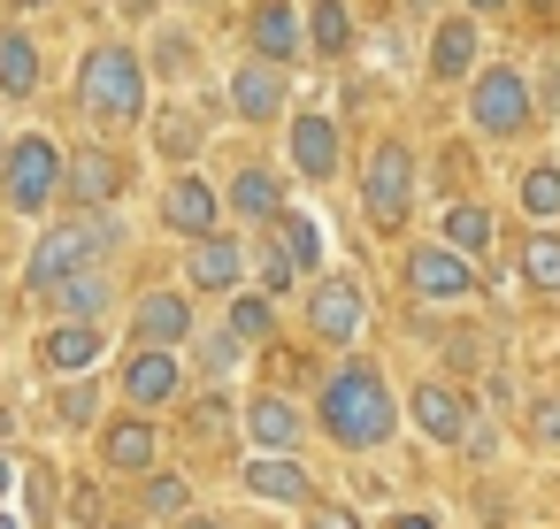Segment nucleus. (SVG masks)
Segmentation results:
<instances>
[{"instance_id": "1", "label": "nucleus", "mask_w": 560, "mask_h": 529, "mask_svg": "<svg viewBox=\"0 0 560 529\" xmlns=\"http://www.w3.org/2000/svg\"><path fill=\"white\" fill-rule=\"evenodd\" d=\"M323 430H330L338 445H353V452L392 445V430H399V399H392V384H384L376 361H346V368L323 384Z\"/></svg>"}, {"instance_id": "2", "label": "nucleus", "mask_w": 560, "mask_h": 529, "mask_svg": "<svg viewBox=\"0 0 560 529\" xmlns=\"http://www.w3.org/2000/svg\"><path fill=\"white\" fill-rule=\"evenodd\" d=\"M78 101H85V116L93 124H139L147 116V62L131 55V47H93L85 62H78Z\"/></svg>"}, {"instance_id": "3", "label": "nucleus", "mask_w": 560, "mask_h": 529, "mask_svg": "<svg viewBox=\"0 0 560 529\" xmlns=\"http://www.w3.org/2000/svg\"><path fill=\"white\" fill-rule=\"evenodd\" d=\"M55 185H70L62 146H55L47 131L16 139L9 162H0V192H9V208H16V215H39V208H55Z\"/></svg>"}, {"instance_id": "4", "label": "nucleus", "mask_w": 560, "mask_h": 529, "mask_svg": "<svg viewBox=\"0 0 560 529\" xmlns=\"http://www.w3.org/2000/svg\"><path fill=\"white\" fill-rule=\"evenodd\" d=\"M85 269H108V254L93 246V223H55V231H39L24 284H32L39 299H55V292H62L70 277H85Z\"/></svg>"}, {"instance_id": "5", "label": "nucleus", "mask_w": 560, "mask_h": 529, "mask_svg": "<svg viewBox=\"0 0 560 529\" xmlns=\"http://www.w3.org/2000/svg\"><path fill=\"white\" fill-rule=\"evenodd\" d=\"M361 208H369L376 223H399V215L415 208V154H407L399 139H384V146L369 154V177H361Z\"/></svg>"}, {"instance_id": "6", "label": "nucleus", "mask_w": 560, "mask_h": 529, "mask_svg": "<svg viewBox=\"0 0 560 529\" xmlns=\"http://www.w3.org/2000/svg\"><path fill=\"white\" fill-rule=\"evenodd\" d=\"M307 330H315L323 345H361V330H369L361 284H353V277H323V284L307 292Z\"/></svg>"}, {"instance_id": "7", "label": "nucleus", "mask_w": 560, "mask_h": 529, "mask_svg": "<svg viewBox=\"0 0 560 529\" xmlns=\"http://www.w3.org/2000/svg\"><path fill=\"white\" fill-rule=\"evenodd\" d=\"M468 116H476L483 139H514V131L529 124V85H522L514 70H483L476 93H468Z\"/></svg>"}, {"instance_id": "8", "label": "nucleus", "mask_w": 560, "mask_h": 529, "mask_svg": "<svg viewBox=\"0 0 560 529\" xmlns=\"http://www.w3.org/2000/svg\"><path fill=\"white\" fill-rule=\"evenodd\" d=\"M124 399H131V414H162V407H177V399H185V361L139 345V353L124 361Z\"/></svg>"}, {"instance_id": "9", "label": "nucleus", "mask_w": 560, "mask_h": 529, "mask_svg": "<svg viewBox=\"0 0 560 529\" xmlns=\"http://www.w3.org/2000/svg\"><path fill=\"white\" fill-rule=\"evenodd\" d=\"M162 223H170V231H177L185 246H200V238H215V231H223V200H215V185L185 169V177L170 185V200H162Z\"/></svg>"}, {"instance_id": "10", "label": "nucleus", "mask_w": 560, "mask_h": 529, "mask_svg": "<svg viewBox=\"0 0 560 529\" xmlns=\"http://www.w3.org/2000/svg\"><path fill=\"white\" fill-rule=\"evenodd\" d=\"M246 246L231 238V231H215V238H200L192 254H185V284L192 292H223V299H238V284H246Z\"/></svg>"}, {"instance_id": "11", "label": "nucleus", "mask_w": 560, "mask_h": 529, "mask_svg": "<svg viewBox=\"0 0 560 529\" xmlns=\"http://www.w3.org/2000/svg\"><path fill=\"white\" fill-rule=\"evenodd\" d=\"M131 338L154 345V353H185V338H192V299H185V292H147V299L131 307Z\"/></svg>"}, {"instance_id": "12", "label": "nucleus", "mask_w": 560, "mask_h": 529, "mask_svg": "<svg viewBox=\"0 0 560 529\" xmlns=\"http://www.w3.org/2000/svg\"><path fill=\"white\" fill-rule=\"evenodd\" d=\"M407 284H415L422 299H468V292H476V269H468V254H453V246H415V254H407Z\"/></svg>"}, {"instance_id": "13", "label": "nucleus", "mask_w": 560, "mask_h": 529, "mask_svg": "<svg viewBox=\"0 0 560 529\" xmlns=\"http://www.w3.org/2000/svg\"><path fill=\"white\" fill-rule=\"evenodd\" d=\"M407 414H415V430L438 437V445H460L468 422H476V414H468V391H453V384H415Z\"/></svg>"}, {"instance_id": "14", "label": "nucleus", "mask_w": 560, "mask_h": 529, "mask_svg": "<svg viewBox=\"0 0 560 529\" xmlns=\"http://www.w3.org/2000/svg\"><path fill=\"white\" fill-rule=\"evenodd\" d=\"M154 422L147 414H124V422H108L101 430V468L108 475H154Z\"/></svg>"}, {"instance_id": "15", "label": "nucleus", "mask_w": 560, "mask_h": 529, "mask_svg": "<svg viewBox=\"0 0 560 529\" xmlns=\"http://www.w3.org/2000/svg\"><path fill=\"white\" fill-rule=\"evenodd\" d=\"M238 483H246L254 498H277V506H307V498H315V483H307V468H300L292 452H254V460L238 468Z\"/></svg>"}, {"instance_id": "16", "label": "nucleus", "mask_w": 560, "mask_h": 529, "mask_svg": "<svg viewBox=\"0 0 560 529\" xmlns=\"http://www.w3.org/2000/svg\"><path fill=\"white\" fill-rule=\"evenodd\" d=\"M231 108H238L246 124L284 116V70H277V62H238V78H231Z\"/></svg>"}, {"instance_id": "17", "label": "nucleus", "mask_w": 560, "mask_h": 529, "mask_svg": "<svg viewBox=\"0 0 560 529\" xmlns=\"http://www.w3.org/2000/svg\"><path fill=\"white\" fill-rule=\"evenodd\" d=\"M70 192H78V200L101 215V208L124 192V162H116L108 146H78V154H70Z\"/></svg>"}, {"instance_id": "18", "label": "nucleus", "mask_w": 560, "mask_h": 529, "mask_svg": "<svg viewBox=\"0 0 560 529\" xmlns=\"http://www.w3.org/2000/svg\"><path fill=\"white\" fill-rule=\"evenodd\" d=\"M101 353H108V330H101V322H55V330L39 338V361L62 368V376H70V368H93Z\"/></svg>"}, {"instance_id": "19", "label": "nucleus", "mask_w": 560, "mask_h": 529, "mask_svg": "<svg viewBox=\"0 0 560 529\" xmlns=\"http://www.w3.org/2000/svg\"><path fill=\"white\" fill-rule=\"evenodd\" d=\"M292 169H300L307 185L338 177V131H330V116H300V124H292Z\"/></svg>"}, {"instance_id": "20", "label": "nucleus", "mask_w": 560, "mask_h": 529, "mask_svg": "<svg viewBox=\"0 0 560 529\" xmlns=\"http://www.w3.org/2000/svg\"><path fill=\"white\" fill-rule=\"evenodd\" d=\"M246 437H254L261 452H300V407L277 399V391H261V399L246 407Z\"/></svg>"}, {"instance_id": "21", "label": "nucleus", "mask_w": 560, "mask_h": 529, "mask_svg": "<svg viewBox=\"0 0 560 529\" xmlns=\"http://www.w3.org/2000/svg\"><path fill=\"white\" fill-rule=\"evenodd\" d=\"M246 39H254V62H292L300 55V16L284 9V0H269V9H254V24H246Z\"/></svg>"}, {"instance_id": "22", "label": "nucleus", "mask_w": 560, "mask_h": 529, "mask_svg": "<svg viewBox=\"0 0 560 529\" xmlns=\"http://www.w3.org/2000/svg\"><path fill=\"white\" fill-rule=\"evenodd\" d=\"M468 70H476V24H460V16H453V24H438V47H430V78H438V85H460Z\"/></svg>"}, {"instance_id": "23", "label": "nucleus", "mask_w": 560, "mask_h": 529, "mask_svg": "<svg viewBox=\"0 0 560 529\" xmlns=\"http://www.w3.org/2000/svg\"><path fill=\"white\" fill-rule=\"evenodd\" d=\"M269 254L292 261V269H315V261H323V231H315V215H292V208H284V215L269 223Z\"/></svg>"}, {"instance_id": "24", "label": "nucleus", "mask_w": 560, "mask_h": 529, "mask_svg": "<svg viewBox=\"0 0 560 529\" xmlns=\"http://www.w3.org/2000/svg\"><path fill=\"white\" fill-rule=\"evenodd\" d=\"M0 93H9V101L39 93V47L24 32H0Z\"/></svg>"}, {"instance_id": "25", "label": "nucleus", "mask_w": 560, "mask_h": 529, "mask_svg": "<svg viewBox=\"0 0 560 529\" xmlns=\"http://www.w3.org/2000/svg\"><path fill=\"white\" fill-rule=\"evenodd\" d=\"M116 299V277L108 269H85V277H70L62 292H55V307H62V322H101V307Z\"/></svg>"}, {"instance_id": "26", "label": "nucleus", "mask_w": 560, "mask_h": 529, "mask_svg": "<svg viewBox=\"0 0 560 529\" xmlns=\"http://www.w3.org/2000/svg\"><path fill=\"white\" fill-rule=\"evenodd\" d=\"M223 200H231L246 223H277V215H284V200H277V177H269V169H238Z\"/></svg>"}, {"instance_id": "27", "label": "nucleus", "mask_w": 560, "mask_h": 529, "mask_svg": "<svg viewBox=\"0 0 560 529\" xmlns=\"http://www.w3.org/2000/svg\"><path fill=\"white\" fill-rule=\"evenodd\" d=\"M307 47H315V55H346V47H353L346 0H315V9H307Z\"/></svg>"}, {"instance_id": "28", "label": "nucleus", "mask_w": 560, "mask_h": 529, "mask_svg": "<svg viewBox=\"0 0 560 529\" xmlns=\"http://www.w3.org/2000/svg\"><path fill=\"white\" fill-rule=\"evenodd\" d=\"M445 246H453V254H491V215H483L476 200L445 208Z\"/></svg>"}, {"instance_id": "29", "label": "nucleus", "mask_w": 560, "mask_h": 529, "mask_svg": "<svg viewBox=\"0 0 560 529\" xmlns=\"http://www.w3.org/2000/svg\"><path fill=\"white\" fill-rule=\"evenodd\" d=\"M522 277H529V292L560 299V238H552V231H537V238L522 246Z\"/></svg>"}, {"instance_id": "30", "label": "nucleus", "mask_w": 560, "mask_h": 529, "mask_svg": "<svg viewBox=\"0 0 560 529\" xmlns=\"http://www.w3.org/2000/svg\"><path fill=\"white\" fill-rule=\"evenodd\" d=\"M139 498H147V514H162V521H185V514H192V483H185V475H162V468L139 483Z\"/></svg>"}, {"instance_id": "31", "label": "nucleus", "mask_w": 560, "mask_h": 529, "mask_svg": "<svg viewBox=\"0 0 560 529\" xmlns=\"http://www.w3.org/2000/svg\"><path fill=\"white\" fill-rule=\"evenodd\" d=\"M522 208L537 215V231H545V223H560V169H552V162H537V169L522 177Z\"/></svg>"}, {"instance_id": "32", "label": "nucleus", "mask_w": 560, "mask_h": 529, "mask_svg": "<svg viewBox=\"0 0 560 529\" xmlns=\"http://www.w3.org/2000/svg\"><path fill=\"white\" fill-rule=\"evenodd\" d=\"M154 146H162L170 162H192V154H200V124H192V108H170V116L154 124Z\"/></svg>"}, {"instance_id": "33", "label": "nucleus", "mask_w": 560, "mask_h": 529, "mask_svg": "<svg viewBox=\"0 0 560 529\" xmlns=\"http://www.w3.org/2000/svg\"><path fill=\"white\" fill-rule=\"evenodd\" d=\"M223 330H231L238 345H261V338H269V292H238V299H231V322H223Z\"/></svg>"}, {"instance_id": "34", "label": "nucleus", "mask_w": 560, "mask_h": 529, "mask_svg": "<svg viewBox=\"0 0 560 529\" xmlns=\"http://www.w3.org/2000/svg\"><path fill=\"white\" fill-rule=\"evenodd\" d=\"M529 437H537L545 452H560V391H545V399L529 407Z\"/></svg>"}, {"instance_id": "35", "label": "nucleus", "mask_w": 560, "mask_h": 529, "mask_svg": "<svg viewBox=\"0 0 560 529\" xmlns=\"http://www.w3.org/2000/svg\"><path fill=\"white\" fill-rule=\"evenodd\" d=\"M93 414H101V391H93V384H70V391H62V422H70V430H93Z\"/></svg>"}, {"instance_id": "36", "label": "nucleus", "mask_w": 560, "mask_h": 529, "mask_svg": "<svg viewBox=\"0 0 560 529\" xmlns=\"http://www.w3.org/2000/svg\"><path fill=\"white\" fill-rule=\"evenodd\" d=\"M32 506H39V521H55V498H62V483H55V468H32Z\"/></svg>"}, {"instance_id": "37", "label": "nucleus", "mask_w": 560, "mask_h": 529, "mask_svg": "<svg viewBox=\"0 0 560 529\" xmlns=\"http://www.w3.org/2000/svg\"><path fill=\"white\" fill-rule=\"evenodd\" d=\"M292 284H300V269H292V261H277V254H261V292L277 299V292H292Z\"/></svg>"}, {"instance_id": "38", "label": "nucleus", "mask_w": 560, "mask_h": 529, "mask_svg": "<svg viewBox=\"0 0 560 529\" xmlns=\"http://www.w3.org/2000/svg\"><path fill=\"white\" fill-rule=\"evenodd\" d=\"M70 529H101V491H70Z\"/></svg>"}, {"instance_id": "39", "label": "nucleus", "mask_w": 560, "mask_h": 529, "mask_svg": "<svg viewBox=\"0 0 560 529\" xmlns=\"http://www.w3.org/2000/svg\"><path fill=\"white\" fill-rule=\"evenodd\" d=\"M85 223H93V246H101V254H116V246H124V223H116L108 208H101V215H85Z\"/></svg>"}, {"instance_id": "40", "label": "nucleus", "mask_w": 560, "mask_h": 529, "mask_svg": "<svg viewBox=\"0 0 560 529\" xmlns=\"http://www.w3.org/2000/svg\"><path fill=\"white\" fill-rule=\"evenodd\" d=\"M307 529H361V514H353V506H323Z\"/></svg>"}, {"instance_id": "41", "label": "nucleus", "mask_w": 560, "mask_h": 529, "mask_svg": "<svg viewBox=\"0 0 560 529\" xmlns=\"http://www.w3.org/2000/svg\"><path fill=\"white\" fill-rule=\"evenodd\" d=\"M460 452H468V460H483V452H491V422H468V437H460Z\"/></svg>"}, {"instance_id": "42", "label": "nucleus", "mask_w": 560, "mask_h": 529, "mask_svg": "<svg viewBox=\"0 0 560 529\" xmlns=\"http://www.w3.org/2000/svg\"><path fill=\"white\" fill-rule=\"evenodd\" d=\"M185 62H192V47H185V39L170 32V39H162V70H185Z\"/></svg>"}, {"instance_id": "43", "label": "nucleus", "mask_w": 560, "mask_h": 529, "mask_svg": "<svg viewBox=\"0 0 560 529\" xmlns=\"http://www.w3.org/2000/svg\"><path fill=\"white\" fill-rule=\"evenodd\" d=\"M537 101H545V108H560V62H552V70L537 78Z\"/></svg>"}, {"instance_id": "44", "label": "nucleus", "mask_w": 560, "mask_h": 529, "mask_svg": "<svg viewBox=\"0 0 560 529\" xmlns=\"http://www.w3.org/2000/svg\"><path fill=\"white\" fill-rule=\"evenodd\" d=\"M9 491H16V460H9V452H0V498H9Z\"/></svg>"}, {"instance_id": "45", "label": "nucleus", "mask_w": 560, "mask_h": 529, "mask_svg": "<svg viewBox=\"0 0 560 529\" xmlns=\"http://www.w3.org/2000/svg\"><path fill=\"white\" fill-rule=\"evenodd\" d=\"M177 529H223V521H215V514H185Z\"/></svg>"}, {"instance_id": "46", "label": "nucleus", "mask_w": 560, "mask_h": 529, "mask_svg": "<svg viewBox=\"0 0 560 529\" xmlns=\"http://www.w3.org/2000/svg\"><path fill=\"white\" fill-rule=\"evenodd\" d=\"M399 529H438V521L430 514H399Z\"/></svg>"}, {"instance_id": "47", "label": "nucleus", "mask_w": 560, "mask_h": 529, "mask_svg": "<svg viewBox=\"0 0 560 529\" xmlns=\"http://www.w3.org/2000/svg\"><path fill=\"white\" fill-rule=\"evenodd\" d=\"M147 9H154V0H124V16H147Z\"/></svg>"}, {"instance_id": "48", "label": "nucleus", "mask_w": 560, "mask_h": 529, "mask_svg": "<svg viewBox=\"0 0 560 529\" xmlns=\"http://www.w3.org/2000/svg\"><path fill=\"white\" fill-rule=\"evenodd\" d=\"M468 9H483V16H491V9H506V0H468Z\"/></svg>"}, {"instance_id": "49", "label": "nucleus", "mask_w": 560, "mask_h": 529, "mask_svg": "<svg viewBox=\"0 0 560 529\" xmlns=\"http://www.w3.org/2000/svg\"><path fill=\"white\" fill-rule=\"evenodd\" d=\"M16 9H47V0H16Z\"/></svg>"}, {"instance_id": "50", "label": "nucleus", "mask_w": 560, "mask_h": 529, "mask_svg": "<svg viewBox=\"0 0 560 529\" xmlns=\"http://www.w3.org/2000/svg\"><path fill=\"white\" fill-rule=\"evenodd\" d=\"M407 9H415V16H422V9H430V0H407Z\"/></svg>"}, {"instance_id": "51", "label": "nucleus", "mask_w": 560, "mask_h": 529, "mask_svg": "<svg viewBox=\"0 0 560 529\" xmlns=\"http://www.w3.org/2000/svg\"><path fill=\"white\" fill-rule=\"evenodd\" d=\"M529 9H552V0H529Z\"/></svg>"}, {"instance_id": "52", "label": "nucleus", "mask_w": 560, "mask_h": 529, "mask_svg": "<svg viewBox=\"0 0 560 529\" xmlns=\"http://www.w3.org/2000/svg\"><path fill=\"white\" fill-rule=\"evenodd\" d=\"M0 162H9V139H0Z\"/></svg>"}, {"instance_id": "53", "label": "nucleus", "mask_w": 560, "mask_h": 529, "mask_svg": "<svg viewBox=\"0 0 560 529\" xmlns=\"http://www.w3.org/2000/svg\"><path fill=\"white\" fill-rule=\"evenodd\" d=\"M0 529H16V521H9V514H0Z\"/></svg>"}]
</instances>
